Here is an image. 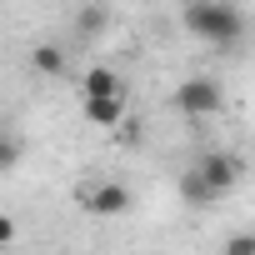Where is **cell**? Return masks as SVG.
I'll return each mask as SVG.
<instances>
[{"label": "cell", "instance_id": "obj_1", "mask_svg": "<svg viewBox=\"0 0 255 255\" xmlns=\"http://www.w3.org/2000/svg\"><path fill=\"white\" fill-rule=\"evenodd\" d=\"M185 30L205 45H220V50H235L245 40V15L230 5V0H190L185 5Z\"/></svg>", "mask_w": 255, "mask_h": 255}, {"label": "cell", "instance_id": "obj_2", "mask_svg": "<svg viewBox=\"0 0 255 255\" xmlns=\"http://www.w3.org/2000/svg\"><path fill=\"white\" fill-rule=\"evenodd\" d=\"M220 105H225V90H220V80H210V75H190V80L175 85V110L190 115V120L220 115Z\"/></svg>", "mask_w": 255, "mask_h": 255}, {"label": "cell", "instance_id": "obj_3", "mask_svg": "<svg viewBox=\"0 0 255 255\" xmlns=\"http://www.w3.org/2000/svg\"><path fill=\"white\" fill-rule=\"evenodd\" d=\"M80 210L85 215H100V220H115V215H125L130 210V190H125L120 180H85L80 185Z\"/></svg>", "mask_w": 255, "mask_h": 255}, {"label": "cell", "instance_id": "obj_4", "mask_svg": "<svg viewBox=\"0 0 255 255\" xmlns=\"http://www.w3.org/2000/svg\"><path fill=\"white\" fill-rule=\"evenodd\" d=\"M190 170H195V175H200V180L215 190V200H220V195H230V190L240 185V170H245V165H240L230 150H210V155H200Z\"/></svg>", "mask_w": 255, "mask_h": 255}, {"label": "cell", "instance_id": "obj_5", "mask_svg": "<svg viewBox=\"0 0 255 255\" xmlns=\"http://www.w3.org/2000/svg\"><path fill=\"white\" fill-rule=\"evenodd\" d=\"M80 110L90 125H100V130H120L125 120V95H80Z\"/></svg>", "mask_w": 255, "mask_h": 255}, {"label": "cell", "instance_id": "obj_6", "mask_svg": "<svg viewBox=\"0 0 255 255\" xmlns=\"http://www.w3.org/2000/svg\"><path fill=\"white\" fill-rule=\"evenodd\" d=\"M80 95H125V80H120V70H110V65H90V70L80 75Z\"/></svg>", "mask_w": 255, "mask_h": 255}, {"label": "cell", "instance_id": "obj_7", "mask_svg": "<svg viewBox=\"0 0 255 255\" xmlns=\"http://www.w3.org/2000/svg\"><path fill=\"white\" fill-rule=\"evenodd\" d=\"M65 65H70V60H65V50H60V45H50V40L30 50V70H40V75H60Z\"/></svg>", "mask_w": 255, "mask_h": 255}, {"label": "cell", "instance_id": "obj_8", "mask_svg": "<svg viewBox=\"0 0 255 255\" xmlns=\"http://www.w3.org/2000/svg\"><path fill=\"white\" fill-rule=\"evenodd\" d=\"M180 195H185L190 205H215V190H210L195 170H185V175H180Z\"/></svg>", "mask_w": 255, "mask_h": 255}, {"label": "cell", "instance_id": "obj_9", "mask_svg": "<svg viewBox=\"0 0 255 255\" xmlns=\"http://www.w3.org/2000/svg\"><path fill=\"white\" fill-rule=\"evenodd\" d=\"M20 165V140L15 135H0V175H10Z\"/></svg>", "mask_w": 255, "mask_h": 255}, {"label": "cell", "instance_id": "obj_10", "mask_svg": "<svg viewBox=\"0 0 255 255\" xmlns=\"http://www.w3.org/2000/svg\"><path fill=\"white\" fill-rule=\"evenodd\" d=\"M100 25H105V10H100V5H85V10H80V30H85V35H95Z\"/></svg>", "mask_w": 255, "mask_h": 255}, {"label": "cell", "instance_id": "obj_11", "mask_svg": "<svg viewBox=\"0 0 255 255\" xmlns=\"http://www.w3.org/2000/svg\"><path fill=\"white\" fill-rule=\"evenodd\" d=\"M225 250H230V255H255V235H230Z\"/></svg>", "mask_w": 255, "mask_h": 255}, {"label": "cell", "instance_id": "obj_12", "mask_svg": "<svg viewBox=\"0 0 255 255\" xmlns=\"http://www.w3.org/2000/svg\"><path fill=\"white\" fill-rule=\"evenodd\" d=\"M10 240H15V220H10V215H0V245H10Z\"/></svg>", "mask_w": 255, "mask_h": 255}]
</instances>
